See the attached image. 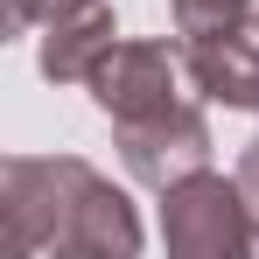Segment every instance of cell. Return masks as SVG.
<instances>
[{"label": "cell", "mask_w": 259, "mask_h": 259, "mask_svg": "<svg viewBox=\"0 0 259 259\" xmlns=\"http://www.w3.org/2000/svg\"><path fill=\"white\" fill-rule=\"evenodd\" d=\"M161 245L175 259H238L259 252V210L238 189V175L224 182L217 168H189L161 189Z\"/></svg>", "instance_id": "3957f363"}, {"label": "cell", "mask_w": 259, "mask_h": 259, "mask_svg": "<svg viewBox=\"0 0 259 259\" xmlns=\"http://www.w3.org/2000/svg\"><path fill=\"white\" fill-rule=\"evenodd\" d=\"M63 0H7V35H35Z\"/></svg>", "instance_id": "52a82bcc"}, {"label": "cell", "mask_w": 259, "mask_h": 259, "mask_svg": "<svg viewBox=\"0 0 259 259\" xmlns=\"http://www.w3.org/2000/svg\"><path fill=\"white\" fill-rule=\"evenodd\" d=\"M91 105L112 119L126 175L147 189H168L175 175L210 168V119L203 91L189 84V63L168 42H112V56L91 70Z\"/></svg>", "instance_id": "6da1fadb"}, {"label": "cell", "mask_w": 259, "mask_h": 259, "mask_svg": "<svg viewBox=\"0 0 259 259\" xmlns=\"http://www.w3.org/2000/svg\"><path fill=\"white\" fill-rule=\"evenodd\" d=\"M238 189L252 196V210H259V133L245 140V154H238Z\"/></svg>", "instance_id": "ba28073f"}, {"label": "cell", "mask_w": 259, "mask_h": 259, "mask_svg": "<svg viewBox=\"0 0 259 259\" xmlns=\"http://www.w3.org/2000/svg\"><path fill=\"white\" fill-rule=\"evenodd\" d=\"M245 7H252V0H168L175 35H217V28H231Z\"/></svg>", "instance_id": "8992f818"}, {"label": "cell", "mask_w": 259, "mask_h": 259, "mask_svg": "<svg viewBox=\"0 0 259 259\" xmlns=\"http://www.w3.org/2000/svg\"><path fill=\"white\" fill-rule=\"evenodd\" d=\"M182 63H189V84L210 105L259 112V0L217 35H182Z\"/></svg>", "instance_id": "277c9868"}, {"label": "cell", "mask_w": 259, "mask_h": 259, "mask_svg": "<svg viewBox=\"0 0 259 259\" xmlns=\"http://www.w3.org/2000/svg\"><path fill=\"white\" fill-rule=\"evenodd\" d=\"M0 217H7V245L21 259L35 252H140V217L126 189H112L105 175L77 154H7L0 161Z\"/></svg>", "instance_id": "7a4b0ae2"}, {"label": "cell", "mask_w": 259, "mask_h": 259, "mask_svg": "<svg viewBox=\"0 0 259 259\" xmlns=\"http://www.w3.org/2000/svg\"><path fill=\"white\" fill-rule=\"evenodd\" d=\"M35 35H42L35 63L49 84H91V70L119 42V14H112V0H63Z\"/></svg>", "instance_id": "5b68a950"}]
</instances>
